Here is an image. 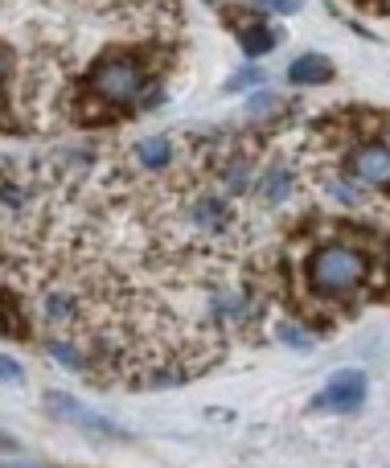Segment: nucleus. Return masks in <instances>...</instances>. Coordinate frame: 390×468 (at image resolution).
Returning a JSON list of instances; mask_svg holds the SVG:
<instances>
[{
	"label": "nucleus",
	"instance_id": "6e6552de",
	"mask_svg": "<svg viewBox=\"0 0 390 468\" xmlns=\"http://www.w3.org/2000/svg\"><path fill=\"white\" fill-rule=\"evenodd\" d=\"M328 79H333V62H328L325 53H300L288 66V82L292 87H325Z\"/></svg>",
	"mask_w": 390,
	"mask_h": 468
},
{
	"label": "nucleus",
	"instance_id": "9b49d317",
	"mask_svg": "<svg viewBox=\"0 0 390 468\" xmlns=\"http://www.w3.org/2000/svg\"><path fill=\"white\" fill-rule=\"evenodd\" d=\"M45 317H50V325L74 320V301H71V296H62V291H53L50 301H45Z\"/></svg>",
	"mask_w": 390,
	"mask_h": 468
},
{
	"label": "nucleus",
	"instance_id": "6ab92c4d",
	"mask_svg": "<svg viewBox=\"0 0 390 468\" xmlns=\"http://www.w3.org/2000/svg\"><path fill=\"white\" fill-rule=\"evenodd\" d=\"M17 452H21V444L13 440V435L0 432V456H17Z\"/></svg>",
	"mask_w": 390,
	"mask_h": 468
},
{
	"label": "nucleus",
	"instance_id": "2eb2a0df",
	"mask_svg": "<svg viewBox=\"0 0 390 468\" xmlns=\"http://www.w3.org/2000/svg\"><path fill=\"white\" fill-rule=\"evenodd\" d=\"M255 82H263V71L259 66H251V71H243V74H234V79H226V91H247V87H255Z\"/></svg>",
	"mask_w": 390,
	"mask_h": 468
},
{
	"label": "nucleus",
	"instance_id": "20e7f679",
	"mask_svg": "<svg viewBox=\"0 0 390 468\" xmlns=\"http://www.w3.org/2000/svg\"><path fill=\"white\" fill-rule=\"evenodd\" d=\"M45 411H50L53 419L71 424V427H82L87 435H99V440H128L124 427H116L107 415L90 411L87 403H79L74 395H62V390H50V395H45Z\"/></svg>",
	"mask_w": 390,
	"mask_h": 468
},
{
	"label": "nucleus",
	"instance_id": "1a4fd4ad",
	"mask_svg": "<svg viewBox=\"0 0 390 468\" xmlns=\"http://www.w3.org/2000/svg\"><path fill=\"white\" fill-rule=\"evenodd\" d=\"M189 214H194V226L210 230V234L231 230V205H226V197H197Z\"/></svg>",
	"mask_w": 390,
	"mask_h": 468
},
{
	"label": "nucleus",
	"instance_id": "f8f14e48",
	"mask_svg": "<svg viewBox=\"0 0 390 468\" xmlns=\"http://www.w3.org/2000/svg\"><path fill=\"white\" fill-rule=\"evenodd\" d=\"M50 354L58 358V366H66V370H74V374H82L87 366H82V354L74 349V345H62V341H50Z\"/></svg>",
	"mask_w": 390,
	"mask_h": 468
},
{
	"label": "nucleus",
	"instance_id": "aec40b11",
	"mask_svg": "<svg viewBox=\"0 0 390 468\" xmlns=\"http://www.w3.org/2000/svg\"><path fill=\"white\" fill-rule=\"evenodd\" d=\"M300 5L304 0H271V9H280V13H300Z\"/></svg>",
	"mask_w": 390,
	"mask_h": 468
},
{
	"label": "nucleus",
	"instance_id": "ddd939ff",
	"mask_svg": "<svg viewBox=\"0 0 390 468\" xmlns=\"http://www.w3.org/2000/svg\"><path fill=\"white\" fill-rule=\"evenodd\" d=\"M275 337H280L284 345H292V349H300V354H304V349H312V337H304L300 325H292V320H284V325L275 329Z\"/></svg>",
	"mask_w": 390,
	"mask_h": 468
},
{
	"label": "nucleus",
	"instance_id": "412c9836",
	"mask_svg": "<svg viewBox=\"0 0 390 468\" xmlns=\"http://www.w3.org/2000/svg\"><path fill=\"white\" fill-rule=\"evenodd\" d=\"M386 148H390V128H386Z\"/></svg>",
	"mask_w": 390,
	"mask_h": 468
},
{
	"label": "nucleus",
	"instance_id": "f3484780",
	"mask_svg": "<svg viewBox=\"0 0 390 468\" xmlns=\"http://www.w3.org/2000/svg\"><path fill=\"white\" fill-rule=\"evenodd\" d=\"M0 382H25V370L13 358H0Z\"/></svg>",
	"mask_w": 390,
	"mask_h": 468
},
{
	"label": "nucleus",
	"instance_id": "39448f33",
	"mask_svg": "<svg viewBox=\"0 0 390 468\" xmlns=\"http://www.w3.org/2000/svg\"><path fill=\"white\" fill-rule=\"evenodd\" d=\"M349 173L354 181L374 189H390V148L386 144H362V148L349 157Z\"/></svg>",
	"mask_w": 390,
	"mask_h": 468
},
{
	"label": "nucleus",
	"instance_id": "dca6fc26",
	"mask_svg": "<svg viewBox=\"0 0 390 468\" xmlns=\"http://www.w3.org/2000/svg\"><path fill=\"white\" fill-rule=\"evenodd\" d=\"M328 189L341 197V202H362V189L349 186V181H328Z\"/></svg>",
	"mask_w": 390,
	"mask_h": 468
},
{
	"label": "nucleus",
	"instance_id": "f257e3e1",
	"mask_svg": "<svg viewBox=\"0 0 390 468\" xmlns=\"http://www.w3.org/2000/svg\"><path fill=\"white\" fill-rule=\"evenodd\" d=\"M370 272H374V259L357 243L349 239L320 243L304 259V288H309L312 301H349L354 291L366 288Z\"/></svg>",
	"mask_w": 390,
	"mask_h": 468
},
{
	"label": "nucleus",
	"instance_id": "423d86ee",
	"mask_svg": "<svg viewBox=\"0 0 390 468\" xmlns=\"http://www.w3.org/2000/svg\"><path fill=\"white\" fill-rule=\"evenodd\" d=\"M231 25L239 29V45H243V53L247 58H263V53H271L275 45H280V29L275 25H267V21H259L255 13L251 17H239V13H231Z\"/></svg>",
	"mask_w": 390,
	"mask_h": 468
},
{
	"label": "nucleus",
	"instance_id": "9d476101",
	"mask_svg": "<svg viewBox=\"0 0 390 468\" xmlns=\"http://www.w3.org/2000/svg\"><path fill=\"white\" fill-rule=\"evenodd\" d=\"M136 160H140L144 168H165L173 160V144L165 140V136H148V140L136 144Z\"/></svg>",
	"mask_w": 390,
	"mask_h": 468
},
{
	"label": "nucleus",
	"instance_id": "7ed1b4c3",
	"mask_svg": "<svg viewBox=\"0 0 390 468\" xmlns=\"http://www.w3.org/2000/svg\"><path fill=\"white\" fill-rule=\"evenodd\" d=\"M366 390H370V378H366L362 370H338L317 390L312 411H325V415H354V411H362Z\"/></svg>",
	"mask_w": 390,
	"mask_h": 468
},
{
	"label": "nucleus",
	"instance_id": "a211bd4d",
	"mask_svg": "<svg viewBox=\"0 0 390 468\" xmlns=\"http://www.w3.org/2000/svg\"><path fill=\"white\" fill-rule=\"evenodd\" d=\"M271 99H275V95H267V91H255V95H251V103H247V111H251V115L271 111Z\"/></svg>",
	"mask_w": 390,
	"mask_h": 468
},
{
	"label": "nucleus",
	"instance_id": "f03ea898",
	"mask_svg": "<svg viewBox=\"0 0 390 468\" xmlns=\"http://www.w3.org/2000/svg\"><path fill=\"white\" fill-rule=\"evenodd\" d=\"M90 87L111 107H124V103H132V99H140V91H144L140 58H132V53H107L103 62L90 71Z\"/></svg>",
	"mask_w": 390,
	"mask_h": 468
},
{
	"label": "nucleus",
	"instance_id": "4468645a",
	"mask_svg": "<svg viewBox=\"0 0 390 468\" xmlns=\"http://www.w3.org/2000/svg\"><path fill=\"white\" fill-rule=\"evenodd\" d=\"M247 173H251L247 160H231V173H222V181H226V189H231V194H239V189L247 186Z\"/></svg>",
	"mask_w": 390,
	"mask_h": 468
},
{
	"label": "nucleus",
	"instance_id": "0eeeda50",
	"mask_svg": "<svg viewBox=\"0 0 390 468\" xmlns=\"http://www.w3.org/2000/svg\"><path fill=\"white\" fill-rule=\"evenodd\" d=\"M292 189H296V177H292V168H288L284 160H275V165H267L263 173H259V181H255V194L263 197L267 205L288 202V197H292Z\"/></svg>",
	"mask_w": 390,
	"mask_h": 468
}]
</instances>
